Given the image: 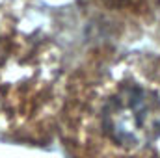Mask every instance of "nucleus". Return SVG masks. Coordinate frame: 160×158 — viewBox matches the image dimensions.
Wrapping results in <instances>:
<instances>
[{
	"instance_id": "f257e3e1",
	"label": "nucleus",
	"mask_w": 160,
	"mask_h": 158,
	"mask_svg": "<svg viewBox=\"0 0 160 158\" xmlns=\"http://www.w3.org/2000/svg\"><path fill=\"white\" fill-rule=\"evenodd\" d=\"M99 126L119 153H153L160 145V87L136 78L112 84L101 99Z\"/></svg>"
}]
</instances>
